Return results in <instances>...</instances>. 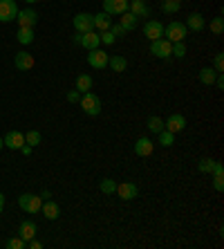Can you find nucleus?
I'll return each instance as SVG.
<instances>
[{
    "label": "nucleus",
    "instance_id": "nucleus-1",
    "mask_svg": "<svg viewBox=\"0 0 224 249\" xmlns=\"http://www.w3.org/2000/svg\"><path fill=\"white\" fill-rule=\"evenodd\" d=\"M79 104H81V108H83V112L90 117H97L99 112H101V108H103L101 99H99L94 92H83L79 99Z\"/></svg>",
    "mask_w": 224,
    "mask_h": 249
},
{
    "label": "nucleus",
    "instance_id": "nucleus-2",
    "mask_svg": "<svg viewBox=\"0 0 224 249\" xmlns=\"http://www.w3.org/2000/svg\"><path fill=\"white\" fill-rule=\"evenodd\" d=\"M186 36H189V29H186L184 23H179V20H172L164 27V38L171 43H177V41H184Z\"/></svg>",
    "mask_w": 224,
    "mask_h": 249
},
{
    "label": "nucleus",
    "instance_id": "nucleus-3",
    "mask_svg": "<svg viewBox=\"0 0 224 249\" xmlns=\"http://www.w3.org/2000/svg\"><path fill=\"white\" fill-rule=\"evenodd\" d=\"M18 207L23 209L25 213L34 215V213H38L40 207H43V197L34 196V193H23V196L18 197Z\"/></svg>",
    "mask_w": 224,
    "mask_h": 249
},
{
    "label": "nucleus",
    "instance_id": "nucleus-4",
    "mask_svg": "<svg viewBox=\"0 0 224 249\" xmlns=\"http://www.w3.org/2000/svg\"><path fill=\"white\" fill-rule=\"evenodd\" d=\"M72 25L79 34H86V32H92L94 29V14H87V12H81L72 18Z\"/></svg>",
    "mask_w": 224,
    "mask_h": 249
},
{
    "label": "nucleus",
    "instance_id": "nucleus-5",
    "mask_svg": "<svg viewBox=\"0 0 224 249\" xmlns=\"http://www.w3.org/2000/svg\"><path fill=\"white\" fill-rule=\"evenodd\" d=\"M18 16L16 0H0V23H12Z\"/></svg>",
    "mask_w": 224,
    "mask_h": 249
},
{
    "label": "nucleus",
    "instance_id": "nucleus-6",
    "mask_svg": "<svg viewBox=\"0 0 224 249\" xmlns=\"http://www.w3.org/2000/svg\"><path fill=\"white\" fill-rule=\"evenodd\" d=\"M171 50H172V43L166 41V38L150 41V54L157 58H171Z\"/></svg>",
    "mask_w": 224,
    "mask_h": 249
},
{
    "label": "nucleus",
    "instance_id": "nucleus-7",
    "mask_svg": "<svg viewBox=\"0 0 224 249\" xmlns=\"http://www.w3.org/2000/svg\"><path fill=\"white\" fill-rule=\"evenodd\" d=\"M184 128H186V117L179 115V112H172L166 122H164V130H168V133H172V135L182 133Z\"/></svg>",
    "mask_w": 224,
    "mask_h": 249
},
{
    "label": "nucleus",
    "instance_id": "nucleus-8",
    "mask_svg": "<svg viewBox=\"0 0 224 249\" xmlns=\"http://www.w3.org/2000/svg\"><path fill=\"white\" fill-rule=\"evenodd\" d=\"M108 54L101 50V47H97V50H90V54H87V63H90V68L94 70H105L108 68Z\"/></svg>",
    "mask_w": 224,
    "mask_h": 249
},
{
    "label": "nucleus",
    "instance_id": "nucleus-9",
    "mask_svg": "<svg viewBox=\"0 0 224 249\" xmlns=\"http://www.w3.org/2000/svg\"><path fill=\"white\" fill-rule=\"evenodd\" d=\"M144 36L148 38V41H157V38H164V25L159 23V20H146L144 25Z\"/></svg>",
    "mask_w": 224,
    "mask_h": 249
},
{
    "label": "nucleus",
    "instance_id": "nucleus-10",
    "mask_svg": "<svg viewBox=\"0 0 224 249\" xmlns=\"http://www.w3.org/2000/svg\"><path fill=\"white\" fill-rule=\"evenodd\" d=\"M115 193L121 200H135V197H139V186L135 182H121V184H117Z\"/></svg>",
    "mask_w": 224,
    "mask_h": 249
},
{
    "label": "nucleus",
    "instance_id": "nucleus-11",
    "mask_svg": "<svg viewBox=\"0 0 224 249\" xmlns=\"http://www.w3.org/2000/svg\"><path fill=\"white\" fill-rule=\"evenodd\" d=\"M2 142H5L7 148H12V151H20L25 144V135L20 133V130H9V133L2 137Z\"/></svg>",
    "mask_w": 224,
    "mask_h": 249
},
{
    "label": "nucleus",
    "instance_id": "nucleus-12",
    "mask_svg": "<svg viewBox=\"0 0 224 249\" xmlns=\"http://www.w3.org/2000/svg\"><path fill=\"white\" fill-rule=\"evenodd\" d=\"M103 12L110 16H121L128 12V0H103Z\"/></svg>",
    "mask_w": 224,
    "mask_h": 249
},
{
    "label": "nucleus",
    "instance_id": "nucleus-13",
    "mask_svg": "<svg viewBox=\"0 0 224 249\" xmlns=\"http://www.w3.org/2000/svg\"><path fill=\"white\" fill-rule=\"evenodd\" d=\"M76 34H79V32H76ZM79 45L81 47H86L87 52H90V50H97L99 45H101V36L97 34V32H86V34H81V38H79Z\"/></svg>",
    "mask_w": 224,
    "mask_h": 249
},
{
    "label": "nucleus",
    "instance_id": "nucleus-14",
    "mask_svg": "<svg viewBox=\"0 0 224 249\" xmlns=\"http://www.w3.org/2000/svg\"><path fill=\"white\" fill-rule=\"evenodd\" d=\"M16 23H18V27H34L38 23V14L34 9H23V12H18Z\"/></svg>",
    "mask_w": 224,
    "mask_h": 249
},
{
    "label": "nucleus",
    "instance_id": "nucleus-15",
    "mask_svg": "<svg viewBox=\"0 0 224 249\" xmlns=\"http://www.w3.org/2000/svg\"><path fill=\"white\" fill-rule=\"evenodd\" d=\"M153 151H155V144H153V139H148V137H139L137 142H135V153H137L139 157H148V155H153Z\"/></svg>",
    "mask_w": 224,
    "mask_h": 249
},
{
    "label": "nucleus",
    "instance_id": "nucleus-16",
    "mask_svg": "<svg viewBox=\"0 0 224 249\" xmlns=\"http://www.w3.org/2000/svg\"><path fill=\"white\" fill-rule=\"evenodd\" d=\"M184 25H186L189 32H202L204 25H207V20H204V16H202L200 12H193V14H189V18H186Z\"/></svg>",
    "mask_w": 224,
    "mask_h": 249
},
{
    "label": "nucleus",
    "instance_id": "nucleus-17",
    "mask_svg": "<svg viewBox=\"0 0 224 249\" xmlns=\"http://www.w3.org/2000/svg\"><path fill=\"white\" fill-rule=\"evenodd\" d=\"M14 65H16V70H20V72L32 70L34 68V56L29 52H18L16 56H14Z\"/></svg>",
    "mask_w": 224,
    "mask_h": 249
},
{
    "label": "nucleus",
    "instance_id": "nucleus-18",
    "mask_svg": "<svg viewBox=\"0 0 224 249\" xmlns=\"http://www.w3.org/2000/svg\"><path fill=\"white\" fill-rule=\"evenodd\" d=\"M128 12H132L135 16H141V18H148L150 16V9L146 5L144 0H128Z\"/></svg>",
    "mask_w": 224,
    "mask_h": 249
},
{
    "label": "nucleus",
    "instance_id": "nucleus-19",
    "mask_svg": "<svg viewBox=\"0 0 224 249\" xmlns=\"http://www.w3.org/2000/svg\"><path fill=\"white\" fill-rule=\"evenodd\" d=\"M40 211H43V215H45L47 220H58V215H61V207H58L54 200H45L43 207H40Z\"/></svg>",
    "mask_w": 224,
    "mask_h": 249
},
{
    "label": "nucleus",
    "instance_id": "nucleus-20",
    "mask_svg": "<svg viewBox=\"0 0 224 249\" xmlns=\"http://www.w3.org/2000/svg\"><path fill=\"white\" fill-rule=\"evenodd\" d=\"M18 236L23 238L25 243L32 240V238H36V225L32 220H23L20 225H18Z\"/></svg>",
    "mask_w": 224,
    "mask_h": 249
},
{
    "label": "nucleus",
    "instance_id": "nucleus-21",
    "mask_svg": "<svg viewBox=\"0 0 224 249\" xmlns=\"http://www.w3.org/2000/svg\"><path fill=\"white\" fill-rule=\"evenodd\" d=\"M213 186H215V191L222 193L224 191V168L220 162H215V166H213Z\"/></svg>",
    "mask_w": 224,
    "mask_h": 249
},
{
    "label": "nucleus",
    "instance_id": "nucleus-22",
    "mask_svg": "<svg viewBox=\"0 0 224 249\" xmlns=\"http://www.w3.org/2000/svg\"><path fill=\"white\" fill-rule=\"evenodd\" d=\"M119 25L123 29H126V32H132V29H137V25H139V18L135 16V14L132 12H123L121 14V20H119Z\"/></svg>",
    "mask_w": 224,
    "mask_h": 249
},
{
    "label": "nucleus",
    "instance_id": "nucleus-23",
    "mask_svg": "<svg viewBox=\"0 0 224 249\" xmlns=\"http://www.w3.org/2000/svg\"><path fill=\"white\" fill-rule=\"evenodd\" d=\"M108 68H112V72H126L128 61L121 56V54H112V56L108 58Z\"/></svg>",
    "mask_w": 224,
    "mask_h": 249
},
{
    "label": "nucleus",
    "instance_id": "nucleus-24",
    "mask_svg": "<svg viewBox=\"0 0 224 249\" xmlns=\"http://www.w3.org/2000/svg\"><path fill=\"white\" fill-rule=\"evenodd\" d=\"M94 27H97L99 32H105V29L112 27V18H110V14H105V12L94 14Z\"/></svg>",
    "mask_w": 224,
    "mask_h": 249
},
{
    "label": "nucleus",
    "instance_id": "nucleus-25",
    "mask_svg": "<svg viewBox=\"0 0 224 249\" xmlns=\"http://www.w3.org/2000/svg\"><path fill=\"white\" fill-rule=\"evenodd\" d=\"M16 41L20 43V45H29V43H34V27H18Z\"/></svg>",
    "mask_w": 224,
    "mask_h": 249
},
{
    "label": "nucleus",
    "instance_id": "nucleus-26",
    "mask_svg": "<svg viewBox=\"0 0 224 249\" xmlns=\"http://www.w3.org/2000/svg\"><path fill=\"white\" fill-rule=\"evenodd\" d=\"M76 90H79L81 94L90 92V90H92V76L90 74H79L76 76Z\"/></svg>",
    "mask_w": 224,
    "mask_h": 249
},
{
    "label": "nucleus",
    "instance_id": "nucleus-27",
    "mask_svg": "<svg viewBox=\"0 0 224 249\" xmlns=\"http://www.w3.org/2000/svg\"><path fill=\"white\" fill-rule=\"evenodd\" d=\"M215 76H218V72L213 68H202L200 70V81L204 83V86H213L215 83Z\"/></svg>",
    "mask_w": 224,
    "mask_h": 249
},
{
    "label": "nucleus",
    "instance_id": "nucleus-28",
    "mask_svg": "<svg viewBox=\"0 0 224 249\" xmlns=\"http://www.w3.org/2000/svg\"><path fill=\"white\" fill-rule=\"evenodd\" d=\"M146 128H148L153 135L161 133V130H164V119H161V117H155V115L148 117V122H146Z\"/></svg>",
    "mask_w": 224,
    "mask_h": 249
},
{
    "label": "nucleus",
    "instance_id": "nucleus-29",
    "mask_svg": "<svg viewBox=\"0 0 224 249\" xmlns=\"http://www.w3.org/2000/svg\"><path fill=\"white\" fill-rule=\"evenodd\" d=\"M157 142H159V146L168 148V146L175 144V135L168 133V130H161V133H157Z\"/></svg>",
    "mask_w": 224,
    "mask_h": 249
},
{
    "label": "nucleus",
    "instance_id": "nucleus-30",
    "mask_svg": "<svg viewBox=\"0 0 224 249\" xmlns=\"http://www.w3.org/2000/svg\"><path fill=\"white\" fill-rule=\"evenodd\" d=\"M99 189L105 193V196H112V193L117 191V182L115 180H110V178H103V180L99 182Z\"/></svg>",
    "mask_w": 224,
    "mask_h": 249
},
{
    "label": "nucleus",
    "instance_id": "nucleus-31",
    "mask_svg": "<svg viewBox=\"0 0 224 249\" xmlns=\"http://www.w3.org/2000/svg\"><path fill=\"white\" fill-rule=\"evenodd\" d=\"M179 7H182V2H177V0H164V2H161V12L164 14H177Z\"/></svg>",
    "mask_w": 224,
    "mask_h": 249
},
{
    "label": "nucleus",
    "instance_id": "nucleus-32",
    "mask_svg": "<svg viewBox=\"0 0 224 249\" xmlns=\"http://www.w3.org/2000/svg\"><path fill=\"white\" fill-rule=\"evenodd\" d=\"M213 166H215V160H211V157H202L200 162H197V168H200V173H211Z\"/></svg>",
    "mask_w": 224,
    "mask_h": 249
},
{
    "label": "nucleus",
    "instance_id": "nucleus-33",
    "mask_svg": "<svg viewBox=\"0 0 224 249\" xmlns=\"http://www.w3.org/2000/svg\"><path fill=\"white\" fill-rule=\"evenodd\" d=\"M171 56H175V58H184V56H186V45H184V41H177V43H172Z\"/></svg>",
    "mask_w": 224,
    "mask_h": 249
},
{
    "label": "nucleus",
    "instance_id": "nucleus-34",
    "mask_svg": "<svg viewBox=\"0 0 224 249\" xmlns=\"http://www.w3.org/2000/svg\"><path fill=\"white\" fill-rule=\"evenodd\" d=\"M25 144H29L32 148L38 146L40 144V133L38 130H29V133H25Z\"/></svg>",
    "mask_w": 224,
    "mask_h": 249
},
{
    "label": "nucleus",
    "instance_id": "nucleus-35",
    "mask_svg": "<svg viewBox=\"0 0 224 249\" xmlns=\"http://www.w3.org/2000/svg\"><path fill=\"white\" fill-rule=\"evenodd\" d=\"M211 32L215 36H222V32H224V20H222V16H218V18H213L211 20Z\"/></svg>",
    "mask_w": 224,
    "mask_h": 249
},
{
    "label": "nucleus",
    "instance_id": "nucleus-36",
    "mask_svg": "<svg viewBox=\"0 0 224 249\" xmlns=\"http://www.w3.org/2000/svg\"><path fill=\"white\" fill-rule=\"evenodd\" d=\"M99 36H101V43H103V45H115V43H117L115 34H112L110 29H105V32H99Z\"/></svg>",
    "mask_w": 224,
    "mask_h": 249
},
{
    "label": "nucleus",
    "instance_id": "nucleus-37",
    "mask_svg": "<svg viewBox=\"0 0 224 249\" xmlns=\"http://www.w3.org/2000/svg\"><path fill=\"white\" fill-rule=\"evenodd\" d=\"M7 247H9V249H25V247H27V243L18 236V238H9V240H7Z\"/></svg>",
    "mask_w": 224,
    "mask_h": 249
},
{
    "label": "nucleus",
    "instance_id": "nucleus-38",
    "mask_svg": "<svg viewBox=\"0 0 224 249\" xmlns=\"http://www.w3.org/2000/svg\"><path fill=\"white\" fill-rule=\"evenodd\" d=\"M213 70L218 72V74H222L224 72V54H215V58H213Z\"/></svg>",
    "mask_w": 224,
    "mask_h": 249
},
{
    "label": "nucleus",
    "instance_id": "nucleus-39",
    "mask_svg": "<svg viewBox=\"0 0 224 249\" xmlns=\"http://www.w3.org/2000/svg\"><path fill=\"white\" fill-rule=\"evenodd\" d=\"M110 32H112V34H115V38H117V41H119V38H123V36H126L128 34V32H126V29H123V27H121V25L119 23H112V27H110Z\"/></svg>",
    "mask_w": 224,
    "mask_h": 249
},
{
    "label": "nucleus",
    "instance_id": "nucleus-40",
    "mask_svg": "<svg viewBox=\"0 0 224 249\" xmlns=\"http://www.w3.org/2000/svg\"><path fill=\"white\" fill-rule=\"evenodd\" d=\"M79 99H81L79 90H72V92H68V101H69V104H79Z\"/></svg>",
    "mask_w": 224,
    "mask_h": 249
},
{
    "label": "nucleus",
    "instance_id": "nucleus-41",
    "mask_svg": "<svg viewBox=\"0 0 224 249\" xmlns=\"http://www.w3.org/2000/svg\"><path fill=\"white\" fill-rule=\"evenodd\" d=\"M27 247L29 249H43V243H38L36 238H32V240H27Z\"/></svg>",
    "mask_w": 224,
    "mask_h": 249
},
{
    "label": "nucleus",
    "instance_id": "nucleus-42",
    "mask_svg": "<svg viewBox=\"0 0 224 249\" xmlns=\"http://www.w3.org/2000/svg\"><path fill=\"white\" fill-rule=\"evenodd\" d=\"M20 153H23V155H32V146H29V144H23Z\"/></svg>",
    "mask_w": 224,
    "mask_h": 249
},
{
    "label": "nucleus",
    "instance_id": "nucleus-43",
    "mask_svg": "<svg viewBox=\"0 0 224 249\" xmlns=\"http://www.w3.org/2000/svg\"><path fill=\"white\" fill-rule=\"evenodd\" d=\"M40 197H43V200H50V197H52V193H50V191H43V193H40Z\"/></svg>",
    "mask_w": 224,
    "mask_h": 249
},
{
    "label": "nucleus",
    "instance_id": "nucleus-44",
    "mask_svg": "<svg viewBox=\"0 0 224 249\" xmlns=\"http://www.w3.org/2000/svg\"><path fill=\"white\" fill-rule=\"evenodd\" d=\"M2 207H5V196L0 193V213H2Z\"/></svg>",
    "mask_w": 224,
    "mask_h": 249
},
{
    "label": "nucleus",
    "instance_id": "nucleus-45",
    "mask_svg": "<svg viewBox=\"0 0 224 249\" xmlns=\"http://www.w3.org/2000/svg\"><path fill=\"white\" fill-rule=\"evenodd\" d=\"M2 148H5V142H2V137H0V151H2Z\"/></svg>",
    "mask_w": 224,
    "mask_h": 249
},
{
    "label": "nucleus",
    "instance_id": "nucleus-46",
    "mask_svg": "<svg viewBox=\"0 0 224 249\" xmlns=\"http://www.w3.org/2000/svg\"><path fill=\"white\" fill-rule=\"evenodd\" d=\"M25 2H27V5H34V2H38V0H25Z\"/></svg>",
    "mask_w": 224,
    "mask_h": 249
},
{
    "label": "nucleus",
    "instance_id": "nucleus-47",
    "mask_svg": "<svg viewBox=\"0 0 224 249\" xmlns=\"http://www.w3.org/2000/svg\"><path fill=\"white\" fill-rule=\"evenodd\" d=\"M177 2H182V0H177Z\"/></svg>",
    "mask_w": 224,
    "mask_h": 249
}]
</instances>
